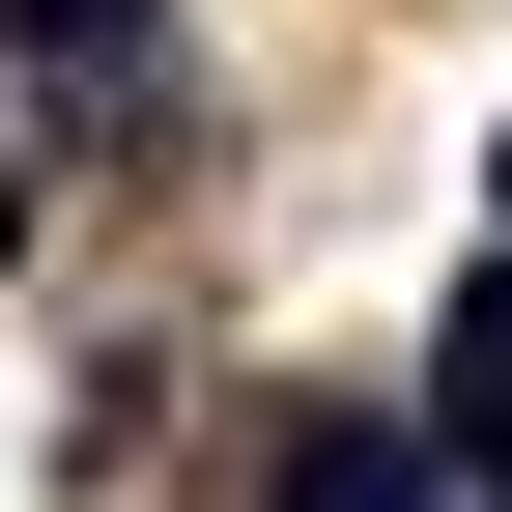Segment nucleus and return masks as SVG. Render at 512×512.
Returning a JSON list of instances; mask_svg holds the SVG:
<instances>
[{
    "label": "nucleus",
    "mask_w": 512,
    "mask_h": 512,
    "mask_svg": "<svg viewBox=\"0 0 512 512\" xmlns=\"http://www.w3.org/2000/svg\"><path fill=\"white\" fill-rule=\"evenodd\" d=\"M285 512H456V484H427L399 427H285Z\"/></svg>",
    "instance_id": "nucleus-2"
},
{
    "label": "nucleus",
    "mask_w": 512,
    "mask_h": 512,
    "mask_svg": "<svg viewBox=\"0 0 512 512\" xmlns=\"http://www.w3.org/2000/svg\"><path fill=\"white\" fill-rule=\"evenodd\" d=\"M0 256H29V143H0Z\"/></svg>",
    "instance_id": "nucleus-4"
},
{
    "label": "nucleus",
    "mask_w": 512,
    "mask_h": 512,
    "mask_svg": "<svg viewBox=\"0 0 512 512\" xmlns=\"http://www.w3.org/2000/svg\"><path fill=\"white\" fill-rule=\"evenodd\" d=\"M0 29H29L57 86H143V57H171V0H0Z\"/></svg>",
    "instance_id": "nucleus-3"
},
{
    "label": "nucleus",
    "mask_w": 512,
    "mask_h": 512,
    "mask_svg": "<svg viewBox=\"0 0 512 512\" xmlns=\"http://www.w3.org/2000/svg\"><path fill=\"white\" fill-rule=\"evenodd\" d=\"M427 484H512V285H456V342H427Z\"/></svg>",
    "instance_id": "nucleus-1"
}]
</instances>
